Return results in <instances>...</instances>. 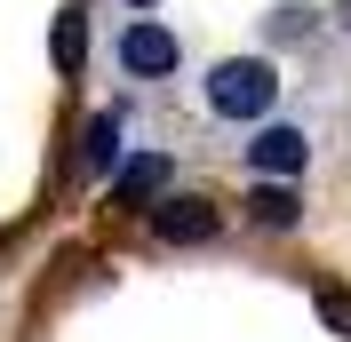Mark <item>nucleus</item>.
Masks as SVG:
<instances>
[{"instance_id": "f257e3e1", "label": "nucleus", "mask_w": 351, "mask_h": 342, "mask_svg": "<svg viewBox=\"0 0 351 342\" xmlns=\"http://www.w3.org/2000/svg\"><path fill=\"white\" fill-rule=\"evenodd\" d=\"M271 104H280V72L263 64V56H223L208 72V111L216 120H263Z\"/></svg>"}, {"instance_id": "f03ea898", "label": "nucleus", "mask_w": 351, "mask_h": 342, "mask_svg": "<svg viewBox=\"0 0 351 342\" xmlns=\"http://www.w3.org/2000/svg\"><path fill=\"white\" fill-rule=\"evenodd\" d=\"M152 231L168 239V247H208V239L223 231V215L208 207V199H152Z\"/></svg>"}, {"instance_id": "7ed1b4c3", "label": "nucleus", "mask_w": 351, "mask_h": 342, "mask_svg": "<svg viewBox=\"0 0 351 342\" xmlns=\"http://www.w3.org/2000/svg\"><path fill=\"white\" fill-rule=\"evenodd\" d=\"M176 56H184V48H176L168 24H128V32H120V64H128L136 80H160V72H176Z\"/></svg>"}, {"instance_id": "20e7f679", "label": "nucleus", "mask_w": 351, "mask_h": 342, "mask_svg": "<svg viewBox=\"0 0 351 342\" xmlns=\"http://www.w3.org/2000/svg\"><path fill=\"white\" fill-rule=\"evenodd\" d=\"M247 168H256V175H287V183H295V175L311 168V135H304V128H263L256 144H247Z\"/></svg>"}, {"instance_id": "39448f33", "label": "nucleus", "mask_w": 351, "mask_h": 342, "mask_svg": "<svg viewBox=\"0 0 351 342\" xmlns=\"http://www.w3.org/2000/svg\"><path fill=\"white\" fill-rule=\"evenodd\" d=\"M160 192H168V151H136L128 168L112 175V199L120 207H152Z\"/></svg>"}, {"instance_id": "423d86ee", "label": "nucleus", "mask_w": 351, "mask_h": 342, "mask_svg": "<svg viewBox=\"0 0 351 342\" xmlns=\"http://www.w3.org/2000/svg\"><path fill=\"white\" fill-rule=\"evenodd\" d=\"M247 223H263V231H295V223H304L295 183H287V175H263L256 192H247Z\"/></svg>"}, {"instance_id": "0eeeda50", "label": "nucleus", "mask_w": 351, "mask_h": 342, "mask_svg": "<svg viewBox=\"0 0 351 342\" xmlns=\"http://www.w3.org/2000/svg\"><path fill=\"white\" fill-rule=\"evenodd\" d=\"M112 159H120V111L88 120V135H80V168H88V175H104Z\"/></svg>"}, {"instance_id": "6e6552de", "label": "nucleus", "mask_w": 351, "mask_h": 342, "mask_svg": "<svg viewBox=\"0 0 351 342\" xmlns=\"http://www.w3.org/2000/svg\"><path fill=\"white\" fill-rule=\"evenodd\" d=\"M319 319H328V334L351 342V287H319Z\"/></svg>"}, {"instance_id": "1a4fd4ad", "label": "nucleus", "mask_w": 351, "mask_h": 342, "mask_svg": "<svg viewBox=\"0 0 351 342\" xmlns=\"http://www.w3.org/2000/svg\"><path fill=\"white\" fill-rule=\"evenodd\" d=\"M80 56H88V32H80V16H64V24H56V64L80 72Z\"/></svg>"}, {"instance_id": "9d476101", "label": "nucleus", "mask_w": 351, "mask_h": 342, "mask_svg": "<svg viewBox=\"0 0 351 342\" xmlns=\"http://www.w3.org/2000/svg\"><path fill=\"white\" fill-rule=\"evenodd\" d=\"M311 32V8H271V40H304Z\"/></svg>"}, {"instance_id": "9b49d317", "label": "nucleus", "mask_w": 351, "mask_h": 342, "mask_svg": "<svg viewBox=\"0 0 351 342\" xmlns=\"http://www.w3.org/2000/svg\"><path fill=\"white\" fill-rule=\"evenodd\" d=\"M128 8H152V0H128Z\"/></svg>"}]
</instances>
